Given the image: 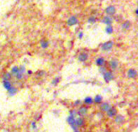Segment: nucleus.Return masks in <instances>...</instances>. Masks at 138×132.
<instances>
[{"mask_svg":"<svg viewBox=\"0 0 138 132\" xmlns=\"http://www.w3.org/2000/svg\"><path fill=\"white\" fill-rule=\"evenodd\" d=\"M67 122H68V123L70 125V127H71L74 131H77V126L75 123V118L73 117V116H69L68 118H67Z\"/></svg>","mask_w":138,"mask_h":132,"instance_id":"f257e3e1","label":"nucleus"},{"mask_svg":"<svg viewBox=\"0 0 138 132\" xmlns=\"http://www.w3.org/2000/svg\"><path fill=\"white\" fill-rule=\"evenodd\" d=\"M104 80L106 82H109V81H111V80H113L114 76H113V74H112V73L110 72V71H106V72L104 73Z\"/></svg>","mask_w":138,"mask_h":132,"instance_id":"f03ea898","label":"nucleus"},{"mask_svg":"<svg viewBox=\"0 0 138 132\" xmlns=\"http://www.w3.org/2000/svg\"><path fill=\"white\" fill-rule=\"evenodd\" d=\"M112 47H113V42L112 41H107L102 45V50L104 51H110Z\"/></svg>","mask_w":138,"mask_h":132,"instance_id":"7ed1b4c3","label":"nucleus"},{"mask_svg":"<svg viewBox=\"0 0 138 132\" xmlns=\"http://www.w3.org/2000/svg\"><path fill=\"white\" fill-rule=\"evenodd\" d=\"M78 20L75 16H71V17H69L68 19V20H67V24L69 26H73L78 24Z\"/></svg>","mask_w":138,"mask_h":132,"instance_id":"20e7f679","label":"nucleus"},{"mask_svg":"<svg viewBox=\"0 0 138 132\" xmlns=\"http://www.w3.org/2000/svg\"><path fill=\"white\" fill-rule=\"evenodd\" d=\"M24 72H25V67L24 66H21V68H19V72L17 73V75L15 76L16 77V78L18 80H20L23 78Z\"/></svg>","mask_w":138,"mask_h":132,"instance_id":"39448f33","label":"nucleus"},{"mask_svg":"<svg viewBox=\"0 0 138 132\" xmlns=\"http://www.w3.org/2000/svg\"><path fill=\"white\" fill-rule=\"evenodd\" d=\"M137 71L135 70L134 69H130L128 71V73H127V75H128V78H130V79H133L135 78V77H137Z\"/></svg>","mask_w":138,"mask_h":132,"instance_id":"423d86ee","label":"nucleus"},{"mask_svg":"<svg viewBox=\"0 0 138 132\" xmlns=\"http://www.w3.org/2000/svg\"><path fill=\"white\" fill-rule=\"evenodd\" d=\"M115 11H116V10H115V7L114 6H109L106 8V13L108 15H113Z\"/></svg>","mask_w":138,"mask_h":132,"instance_id":"0eeeda50","label":"nucleus"},{"mask_svg":"<svg viewBox=\"0 0 138 132\" xmlns=\"http://www.w3.org/2000/svg\"><path fill=\"white\" fill-rule=\"evenodd\" d=\"M107 114L110 118H113L117 114V109L114 107H111L110 109L107 112Z\"/></svg>","mask_w":138,"mask_h":132,"instance_id":"6e6552de","label":"nucleus"},{"mask_svg":"<svg viewBox=\"0 0 138 132\" xmlns=\"http://www.w3.org/2000/svg\"><path fill=\"white\" fill-rule=\"evenodd\" d=\"M77 114H78V115H80V116L86 115V114H87V108L85 107V106H82V107L78 109V111Z\"/></svg>","mask_w":138,"mask_h":132,"instance_id":"1a4fd4ad","label":"nucleus"},{"mask_svg":"<svg viewBox=\"0 0 138 132\" xmlns=\"http://www.w3.org/2000/svg\"><path fill=\"white\" fill-rule=\"evenodd\" d=\"M118 61L116 60H111L110 61V63H109V65H110V68L112 70H115L117 69L118 67Z\"/></svg>","mask_w":138,"mask_h":132,"instance_id":"9d476101","label":"nucleus"},{"mask_svg":"<svg viewBox=\"0 0 138 132\" xmlns=\"http://www.w3.org/2000/svg\"><path fill=\"white\" fill-rule=\"evenodd\" d=\"M100 107H101V109L104 112H107L109 109H110L111 108V106L108 104V103L107 102H104V103H103V104L100 106Z\"/></svg>","mask_w":138,"mask_h":132,"instance_id":"9b49d317","label":"nucleus"},{"mask_svg":"<svg viewBox=\"0 0 138 132\" xmlns=\"http://www.w3.org/2000/svg\"><path fill=\"white\" fill-rule=\"evenodd\" d=\"M87 59H88V55L85 53H82L78 56V60L81 61V62H84Z\"/></svg>","mask_w":138,"mask_h":132,"instance_id":"f8f14e48","label":"nucleus"},{"mask_svg":"<svg viewBox=\"0 0 138 132\" xmlns=\"http://www.w3.org/2000/svg\"><path fill=\"white\" fill-rule=\"evenodd\" d=\"M115 121L117 124H122L124 122V117L122 115H117L115 118Z\"/></svg>","mask_w":138,"mask_h":132,"instance_id":"ddd939ff","label":"nucleus"},{"mask_svg":"<svg viewBox=\"0 0 138 132\" xmlns=\"http://www.w3.org/2000/svg\"><path fill=\"white\" fill-rule=\"evenodd\" d=\"M102 22L104 23V24H107V26H109V25H111V23H112V19H111V18L109 17V16H105V17H104V19H103Z\"/></svg>","mask_w":138,"mask_h":132,"instance_id":"4468645a","label":"nucleus"},{"mask_svg":"<svg viewBox=\"0 0 138 132\" xmlns=\"http://www.w3.org/2000/svg\"><path fill=\"white\" fill-rule=\"evenodd\" d=\"M104 64H105V60H104V58L99 57V58H98L97 60H96V64H97V65L99 66V67H102Z\"/></svg>","mask_w":138,"mask_h":132,"instance_id":"2eb2a0df","label":"nucleus"},{"mask_svg":"<svg viewBox=\"0 0 138 132\" xmlns=\"http://www.w3.org/2000/svg\"><path fill=\"white\" fill-rule=\"evenodd\" d=\"M75 123L77 127H82V126L84 124V120H83L82 118H77L75 119Z\"/></svg>","mask_w":138,"mask_h":132,"instance_id":"dca6fc26","label":"nucleus"},{"mask_svg":"<svg viewBox=\"0 0 138 132\" xmlns=\"http://www.w3.org/2000/svg\"><path fill=\"white\" fill-rule=\"evenodd\" d=\"M131 27V23L129 21H125L123 24H122V28L123 30H128Z\"/></svg>","mask_w":138,"mask_h":132,"instance_id":"f3484780","label":"nucleus"},{"mask_svg":"<svg viewBox=\"0 0 138 132\" xmlns=\"http://www.w3.org/2000/svg\"><path fill=\"white\" fill-rule=\"evenodd\" d=\"M3 87L7 90H9L12 87V85H11V82L8 81V80H3Z\"/></svg>","mask_w":138,"mask_h":132,"instance_id":"a211bd4d","label":"nucleus"},{"mask_svg":"<svg viewBox=\"0 0 138 132\" xmlns=\"http://www.w3.org/2000/svg\"><path fill=\"white\" fill-rule=\"evenodd\" d=\"M11 77H12V76H11V73H4L3 77H2V79H3V80H8V81H10Z\"/></svg>","mask_w":138,"mask_h":132,"instance_id":"6ab92c4d","label":"nucleus"},{"mask_svg":"<svg viewBox=\"0 0 138 132\" xmlns=\"http://www.w3.org/2000/svg\"><path fill=\"white\" fill-rule=\"evenodd\" d=\"M18 72H19V67H17V66H14V67L11 69V76L15 77V76L17 75Z\"/></svg>","mask_w":138,"mask_h":132,"instance_id":"aec40b11","label":"nucleus"},{"mask_svg":"<svg viewBox=\"0 0 138 132\" xmlns=\"http://www.w3.org/2000/svg\"><path fill=\"white\" fill-rule=\"evenodd\" d=\"M17 91H18V90H17V89H16V88H15L14 86H12L11 88L10 89L8 90L9 95H10V96H13V95H15V93H17Z\"/></svg>","mask_w":138,"mask_h":132,"instance_id":"412c9836","label":"nucleus"},{"mask_svg":"<svg viewBox=\"0 0 138 132\" xmlns=\"http://www.w3.org/2000/svg\"><path fill=\"white\" fill-rule=\"evenodd\" d=\"M102 96H100V95H96L95 97V98L93 99V101H94L95 103H97V104H99V103H101V102H102Z\"/></svg>","mask_w":138,"mask_h":132,"instance_id":"4be33fe9","label":"nucleus"},{"mask_svg":"<svg viewBox=\"0 0 138 132\" xmlns=\"http://www.w3.org/2000/svg\"><path fill=\"white\" fill-rule=\"evenodd\" d=\"M40 45H41V48H47L48 47H49V42H48L47 40H41Z\"/></svg>","mask_w":138,"mask_h":132,"instance_id":"5701e85b","label":"nucleus"},{"mask_svg":"<svg viewBox=\"0 0 138 132\" xmlns=\"http://www.w3.org/2000/svg\"><path fill=\"white\" fill-rule=\"evenodd\" d=\"M84 102H85L86 104L91 105V104H92L93 102H94V101H93V98H91V97H87V98H85Z\"/></svg>","mask_w":138,"mask_h":132,"instance_id":"b1692460","label":"nucleus"},{"mask_svg":"<svg viewBox=\"0 0 138 132\" xmlns=\"http://www.w3.org/2000/svg\"><path fill=\"white\" fill-rule=\"evenodd\" d=\"M106 32H107V34H111L112 32H113V27H112L111 25L107 26V27H106Z\"/></svg>","mask_w":138,"mask_h":132,"instance_id":"393cba45","label":"nucleus"},{"mask_svg":"<svg viewBox=\"0 0 138 132\" xmlns=\"http://www.w3.org/2000/svg\"><path fill=\"white\" fill-rule=\"evenodd\" d=\"M95 21H96V19L95 17H91L88 19V22L91 23V24H94V23H95Z\"/></svg>","mask_w":138,"mask_h":132,"instance_id":"a878e982","label":"nucleus"},{"mask_svg":"<svg viewBox=\"0 0 138 132\" xmlns=\"http://www.w3.org/2000/svg\"><path fill=\"white\" fill-rule=\"evenodd\" d=\"M99 71H100L102 74H104L106 72V69H105L104 67H100V69H99Z\"/></svg>","mask_w":138,"mask_h":132,"instance_id":"bb28decb","label":"nucleus"},{"mask_svg":"<svg viewBox=\"0 0 138 132\" xmlns=\"http://www.w3.org/2000/svg\"><path fill=\"white\" fill-rule=\"evenodd\" d=\"M58 82H59V77H58V78H56L55 80H54L53 81V84H54V85H56V84H57Z\"/></svg>","mask_w":138,"mask_h":132,"instance_id":"cd10ccee","label":"nucleus"},{"mask_svg":"<svg viewBox=\"0 0 138 132\" xmlns=\"http://www.w3.org/2000/svg\"><path fill=\"white\" fill-rule=\"evenodd\" d=\"M80 103H81V101H80V100H78V101H76L75 102V103H74V104L77 106V105H78V104H80Z\"/></svg>","mask_w":138,"mask_h":132,"instance_id":"c85d7f7f","label":"nucleus"},{"mask_svg":"<svg viewBox=\"0 0 138 132\" xmlns=\"http://www.w3.org/2000/svg\"><path fill=\"white\" fill-rule=\"evenodd\" d=\"M82 35H83L82 32H81V33H79V35H78V37H79L80 39H82Z\"/></svg>","mask_w":138,"mask_h":132,"instance_id":"c756f323","label":"nucleus"},{"mask_svg":"<svg viewBox=\"0 0 138 132\" xmlns=\"http://www.w3.org/2000/svg\"><path fill=\"white\" fill-rule=\"evenodd\" d=\"M33 127L36 128V123H35V122H33Z\"/></svg>","mask_w":138,"mask_h":132,"instance_id":"7c9ffc66","label":"nucleus"},{"mask_svg":"<svg viewBox=\"0 0 138 132\" xmlns=\"http://www.w3.org/2000/svg\"><path fill=\"white\" fill-rule=\"evenodd\" d=\"M74 132H79V131H75Z\"/></svg>","mask_w":138,"mask_h":132,"instance_id":"2f4dec72","label":"nucleus"},{"mask_svg":"<svg viewBox=\"0 0 138 132\" xmlns=\"http://www.w3.org/2000/svg\"><path fill=\"white\" fill-rule=\"evenodd\" d=\"M105 132H109V131H105Z\"/></svg>","mask_w":138,"mask_h":132,"instance_id":"473e14b6","label":"nucleus"}]
</instances>
